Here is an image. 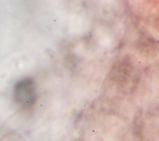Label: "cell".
I'll use <instances>...</instances> for the list:
<instances>
[{"label":"cell","mask_w":159,"mask_h":141,"mask_svg":"<svg viewBox=\"0 0 159 141\" xmlns=\"http://www.w3.org/2000/svg\"><path fill=\"white\" fill-rule=\"evenodd\" d=\"M33 81L30 79H24L18 82L14 89V97L17 103L27 107L31 106L35 99Z\"/></svg>","instance_id":"obj_1"}]
</instances>
